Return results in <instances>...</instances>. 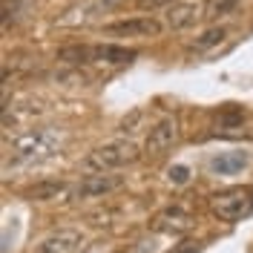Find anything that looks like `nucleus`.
<instances>
[{
  "label": "nucleus",
  "instance_id": "obj_10",
  "mask_svg": "<svg viewBox=\"0 0 253 253\" xmlns=\"http://www.w3.org/2000/svg\"><path fill=\"white\" fill-rule=\"evenodd\" d=\"M199 17H205V9L199 3H173L167 9V26L170 29H187Z\"/></svg>",
  "mask_w": 253,
  "mask_h": 253
},
{
  "label": "nucleus",
  "instance_id": "obj_2",
  "mask_svg": "<svg viewBox=\"0 0 253 253\" xmlns=\"http://www.w3.org/2000/svg\"><path fill=\"white\" fill-rule=\"evenodd\" d=\"M210 210L221 221H242L253 213V190L251 187H227L210 196Z\"/></svg>",
  "mask_w": 253,
  "mask_h": 253
},
{
  "label": "nucleus",
  "instance_id": "obj_18",
  "mask_svg": "<svg viewBox=\"0 0 253 253\" xmlns=\"http://www.w3.org/2000/svg\"><path fill=\"white\" fill-rule=\"evenodd\" d=\"M187 178H190V170H187V167H181V164L170 170V181H175V184H184Z\"/></svg>",
  "mask_w": 253,
  "mask_h": 253
},
{
  "label": "nucleus",
  "instance_id": "obj_17",
  "mask_svg": "<svg viewBox=\"0 0 253 253\" xmlns=\"http://www.w3.org/2000/svg\"><path fill=\"white\" fill-rule=\"evenodd\" d=\"M138 3V9H161V6H173V3H178V0H135Z\"/></svg>",
  "mask_w": 253,
  "mask_h": 253
},
{
  "label": "nucleus",
  "instance_id": "obj_1",
  "mask_svg": "<svg viewBox=\"0 0 253 253\" xmlns=\"http://www.w3.org/2000/svg\"><path fill=\"white\" fill-rule=\"evenodd\" d=\"M61 150V132L55 126H38L12 141V161L15 164H38L46 161Z\"/></svg>",
  "mask_w": 253,
  "mask_h": 253
},
{
  "label": "nucleus",
  "instance_id": "obj_7",
  "mask_svg": "<svg viewBox=\"0 0 253 253\" xmlns=\"http://www.w3.org/2000/svg\"><path fill=\"white\" fill-rule=\"evenodd\" d=\"M153 224H156V230H161V233H187L190 227H193V216H190L184 207L173 205V207H164L156 219H153Z\"/></svg>",
  "mask_w": 253,
  "mask_h": 253
},
{
  "label": "nucleus",
  "instance_id": "obj_16",
  "mask_svg": "<svg viewBox=\"0 0 253 253\" xmlns=\"http://www.w3.org/2000/svg\"><path fill=\"white\" fill-rule=\"evenodd\" d=\"M63 190L61 181H43V184H35L29 190V199H38V202H43V199H52V196H58Z\"/></svg>",
  "mask_w": 253,
  "mask_h": 253
},
{
  "label": "nucleus",
  "instance_id": "obj_20",
  "mask_svg": "<svg viewBox=\"0 0 253 253\" xmlns=\"http://www.w3.org/2000/svg\"><path fill=\"white\" fill-rule=\"evenodd\" d=\"M173 253H199V245L196 242H181V245H175Z\"/></svg>",
  "mask_w": 253,
  "mask_h": 253
},
{
  "label": "nucleus",
  "instance_id": "obj_19",
  "mask_svg": "<svg viewBox=\"0 0 253 253\" xmlns=\"http://www.w3.org/2000/svg\"><path fill=\"white\" fill-rule=\"evenodd\" d=\"M132 253H156V242H153V239H144V242L135 245V251Z\"/></svg>",
  "mask_w": 253,
  "mask_h": 253
},
{
  "label": "nucleus",
  "instance_id": "obj_12",
  "mask_svg": "<svg viewBox=\"0 0 253 253\" xmlns=\"http://www.w3.org/2000/svg\"><path fill=\"white\" fill-rule=\"evenodd\" d=\"M242 118H245V110L236 107V104H224L221 112L216 115V126H219L221 132H230V129H236L242 124Z\"/></svg>",
  "mask_w": 253,
  "mask_h": 253
},
{
  "label": "nucleus",
  "instance_id": "obj_9",
  "mask_svg": "<svg viewBox=\"0 0 253 253\" xmlns=\"http://www.w3.org/2000/svg\"><path fill=\"white\" fill-rule=\"evenodd\" d=\"M78 245H81L78 230H58V233H52V236L43 239L35 253H75Z\"/></svg>",
  "mask_w": 253,
  "mask_h": 253
},
{
  "label": "nucleus",
  "instance_id": "obj_14",
  "mask_svg": "<svg viewBox=\"0 0 253 253\" xmlns=\"http://www.w3.org/2000/svg\"><path fill=\"white\" fill-rule=\"evenodd\" d=\"M242 0H207L205 3V20H219V17L230 15Z\"/></svg>",
  "mask_w": 253,
  "mask_h": 253
},
{
  "label": "nucleus",
  "instance_id": "obj_11",
  "mask_svg": "<svg viewBox=\"0 0 253 253\" xmlns=\"http://www.w3.org/2000/svg\"><path fill=\"white\" fill-rule=\"evenodd\" d=\"M132 58H135V52H132V49H124V46H112V43L92 46V61H101V63L121 66V63H129Z\"/></svg>",
  "mask_w": 253,
  "mask_h": 253
},
{
  "label": "nucleus",
  "instance_id": "obj_4",
  "mask_svg": "<svg viewBox=\"0 0 253 253\" xmlns=\"http://www.w3.org/2000/svg\"><path fill=\"white\" fill-rule=\"evenodd\" d=\"M124 184V175H115V173H98V175H86L75 187V199H98V196H107L112 190H118Z\"/></svg>",
  "mask_w": 253,
  "mask_h": 253
},
{
  "label": "nucleus",
  "instance_id": "obj_3",
  "mask_svg": "<svg viewBox=\"0 0 253 253\" xmlns=\"http://www.w3.org/2000/svg\"><path fill=\"white\" fill-rule=\"evenodd\" d=\"M138 158V147L132 141H112L104 144L89 153L86 158V167L95 170V173H110V170H118V167H126Z\"/></svg>",
  "mask_w": 253,
  "mask_h": 253
},
{
  "label": "nucleus",
  "instance_id": "obj_15",
  "mask_svg": "<svg viewBox=\"0 0 253 253\" xmlns=\"http://www.w3.org/2000/svg\"><path fill=\"white\" fill-rule=\"evenodd\" d=\"M58 61L63 63H89L92 61V46H66L58 52Z\"/></svg>",
  "mask_w": 253,
  "mask_h": 253
},
{
  "label": "nucleus",
  "instance_id": "obj_8",
  "mask_svg": "<svg viewBox=\"0 0 253 253\" xmlns=\"http://www.w3.org/2000/svg\"><path fill=\"white\" fill-rule=\"evenodd\" d=\"M248 164H251V153H245V150H230V153H219L210 158V170L219 175L242 173Z\"/></svg>",
  "mask_w": 253,
  "mask_h": 253
},
{
  "label": "nucleus",
  "instance_id": "obj_6",
  "mask_svg": "<svg viewBox=\"0 0 253 253\" xmlns=\"http://www.w3.org/2000/svg\"><path fill=\"white\" fill-rule=\"evenodd\" d=\"M175 138H178L175 121L173 118H164V121H158V124L150 129V135H147V153H150V156H161V153H167L175 144Z\"/></svg>",
  "mask_w": 253,
  "mask_h": 253
},
{
  "label": "nucleus",
  "instance_id": "obj_13",
  "mask_svg": "<svg viewBox=\"0 0 253 253\" xmlns=\"http://www.w3.org/2000/svg\"><path fill=\"white\" fill-rule=\"evenodd\" d=\"M224 35H227V29L224 26H213V29H207V32H202L190 46L196 49V52H205V49H210V46H216V43H221L224 41Z\"/></svg>",
  "mask_w": 253,
  "mask_h": 253
},
{
  "label": "nucleus",
  "instance_id": "obj_5",
  "mask_svg": "<svg viewBox=\"0 0 253 253\" xmlns=\"http://www.w3.org/2000/svg\"><path fill=\"white\" fill-rule=\"evenodd\" d=\"M104 32L107 35H118V38H150V35L161 32V23L156 17H132V20L110 23V26H104Z\"/></svg>",
  "mask_w": 253,
  "mask_h": 253
}]
</instances>
